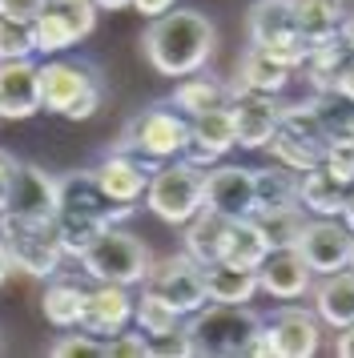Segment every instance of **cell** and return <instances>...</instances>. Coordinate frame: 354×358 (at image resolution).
Segmentation results:
<instances>
[{"label":"cell","mask_w":354,"mask_h":358,"mask_svg":"<svg viewBox=\"0 0 354 358\" xmlns=\"http://www.w3.org/2000/svg\"><path fill=\"white\" fill-rule=\"evenodd\" d=\"M169 101H174L185 117H197V113H209V109L225 105V101H229V85L218 81V77L206 73V69H197V73H190V77H177Z\"/></svg>","instance_id":"cell-27"},{"label":"cell","mask_w":354,"mask_h":358,"mask_svg":"<svg viewBox=\"0 0 354 358\" xmlns=\"http://www.w3.org/2000/svg\"><path fill=\"white\" fill-rule=\"evenodd\" d=\"M351 57V49L342 45V41H322V45H310V52H306L302 61V81L310 85V93L314 97H322V93H334V81H338V69H342V61Z\"/></svg>","instance_id":"cell-30"},{"label":"cell","mask_w":354,"mask_h":358,"mask_svg":"<svg viewBox=\"0 0 354 358\" xmlns=\"http://www.w3.org/2000/svg\"><path fill=\"white\" fill-rule=\"evenodd\" d=\"M229 117H234V137L241 149H266L278 133L282 105L278 97H262V93H229Z\"/></svg>","instance_id":"cell-21"},{"label":"cell","mask_w":354,"mask_h":358,"mask_svg":"<svg viewBox=\"0 0 354 358\" xmlns=\"http://www.w3.org/2000/svg\"><path fill=\"white\" fill-rule=\"evenodd\" d=\"M338 41L354 52V13H342V24H338Z\"/></svg>","instance_id":"cell-46"},{"label":"cell","mask_w":354,"mask_h":358,"mask_svg":"<svg viewBox=\"0 0 354 358\" xmlns=\"http://www.w3.org/2000/svg\"><path fill=\"white\" fill-rule=\"evenodd\" d=\"M13 173H16V157L0 149V213L8 206V189H13Z\"/></svg>","instance_id":"cell-42"},{"label":"cell","mask_w":354,"mask_h":358,"mask_svg":"<svg viewBox=\"0 0 354 358\" xmlns=\"http://www.w3.org/2000/svg\"><path fill=\"white\" fill-rule=\"evenodd\" d=\"M45 0H0V17H13V20H36Z\"/></svg>","instance_id":"cell-41"},{"label":"cell","mask_w":354,"mask_h":358,"mask_svg":"<svg viewBox=\"0 0 354 358\" xmlns=\"http://www.w3.org/2000/svg\"><path fill=\"white\" fill-rule=\"evenodd\" d=\"M57 210H61V178L48 173L45 165L16 162L4 213L29 217V222H57Z\"/></svg>","instance_id":"cell-13"},{"label":"cell","mask_w":354,"mask_h":358,"mask_svg":"<svg viewBox=\"0 0 354 358\" xmlns=\"http://www.w3.org/2000/svg\"><path fill=\"white\" fill-rule=\"evenodd\" d=\"M262 330V314L250 302H206L185 318V338L197 358H246V346Z\"/></svg>","instance_id":"cell-4"},{"label":"cell","mask_w":354,"mask_h":358,"mask_svg":"<svg viewBox=\"0 0 354 358\" xmlns=\"http://www.w3.org/2000/svg\"><path fill=\"white\" fill-rule=\"evenodd\" d=\"M177 0H133V8H137V13H141V17H161V13H169V8H174Z\"/></svg>","instance_id":"cell-45"},{"label":"cell","mask_w":354,"mask_h":358,"mask_svg":"<svg viewBox=\"0 0 354 358\" xmlns=\"http://www.w3.org/2000/svg\"><path fill=\"white\" fill-rule=\"evenodd\" d=\"M85 298H89V286H85L80 278L57 270V274L48 278L45 294H41V314H45L57 330H73V326H80Z\"/></svg>","instance_id":"cell-25"},{"label":"cell","mask_w":354,"mask_h":358,"mask_svg":"<svg viewBox=\"0 0 354 358\" xmlns=\"http://www.w3.org/2000/svg\"><path fill=\"white\" fill-rule=\"evenodd\" d=\"M322 165H326V173H330V178H338L346 189H351V185H354V141H330Z\"/></svg>","instance_id":"cell-40"},{"label":"cell","mask_w":354,"mask_h":358,"mask_svg":"<svg viewBox=\"0 0 354 358\" xmlns=\"http://www.w3.org/2000/svg\"><path fill=\"white\" fill-rule=\"evenodd\" d=\"M206 286H209V302H234V306H241V302H254L257 270L213 262V266H206Z\"/></svg>","instance_id":"cell-31"},{"label":"cell","mask_w":354,"mask_h":358,"mask_svg":"<svg viewBox=\"0 0 354 358\" xmlns=\"http://www.w3.org/2000/svg\"><path fill=\"white\" fill-rule=\"evenodd\" d=\"M201 206H206V169L185 157L161 162V169L145 185V210L165 226H185Z\"/></svg>","instance_id":"cell-7"},{"label":"cell","mask_w":354,"mask_h":358,"mask_svg":"<svg viewBox=\"0 0 354 358\" xmlns=\"http://www.w3.org/2000/svg\"><path fill=\"white\" fill-rule=\"evenodd\" d=\"M0 242L13 258V270L29 278H45V282L69 258L57 222H29V217H16V213H0Z\"/></svg>","instance_id":"cell-8"},{"label":"cell","mask_w":354,"mask_h":358,"mask_svg":"<svg viewBox=\"0 0 354 358\" xmlns=\"http://www.w3.org/2000/svg\"><path fill=\"white\" fill-rule=\"evenodd\" d=\"M133 286H113V282H93L80 314V330H89L97 338H113L133 322Z\"/></svg>","instance_id":"cell-18"},{"label":"cell","mask_w":354,"mask_h":358,"mask_svg":"<svg viewBox=\"0 0 354 358\" xmlns=\"http://www.w3.org/2000/svg\"><path fill=\"white\" fill-rule=\"evenodd\" d=\"M229 226H234V217H225L218 210H201L193 213L190 222H185V238H181V250L197 258L201 266H213V262H222L225 254V238H229Z\"/></svg>","instance_id":"cell-24"},{"label":"cell","mask_w":354,"mask_h":358,"mask_svg":"<svg viewBox=\"0 0 354 358\" xmlns=\"http://www.w3.org/2000/svg\"><path fill=\"white\" fill-rule=\"evenodd\" d=\"M346 266H351V270H354V242H351V262H346Z\"/></svg>","instance_id":"cell-51"},{"label":"cell","mask_w":354,"mask_h":358,"mask_svg":"<svg viewBox=\"0 0 354 358\" xmlns=\"http://www.w3.org/2000/svg\"><path fill=\"white\" fill-rule=\"evenodd\" d=\"M310 306L322 318L326 330H342L354 322V270L342 266L334 274H318L314 278V290H310Z\"/></svg>","instance_id":"cell-22"},{"label":"cell","mask_w":354,"mask_h":358,"mask_svg":"<svg viewBox=\"0 0 354 358\" xmlns=\"http://www.w3.org/2000/svg\"><path fill=\"white\" fill-rule=\"evenodd\" d=\"M262 330L270 338L274 358H314L322 350V334H326L314 306H298V302L278 306L274 318H262Z\"/></svg>","instance_id":"cell-12"},{"label":"cell","mask_w":354,"mask_h":358,"mask_svg":"<svg viewBox=\"0 0 354 358\" xmlns=\"http://www.w3.org/2000/svg\"><path fill=\"white\" fill-rule=\"evenodd\" d=\"M257 206L254 169L246 165H209L206 169V210H218L225 217H250Z\"/></svg>","instance_id":"cell-17"},{"label":"cell","mask_w":354,"mask_h":358,"mask_svg":"<svg viewBox=\"0 0 354 358\" xmlns=\"http://www.w3.org/2000/svg\"><path fill=\"white\" fill-rule=\"evenodd\" d=\"M20 57H36L32 24L29 20L0 17V61H20Z\"/></svg>","instance_id":"cell-37"},{"label":"cell","mask_w":354,"mask_h":358,"mask_svg":"<svg viewBox=\"0 0 354 358\" xmlns=\"http://www.w3.org/2000/svg\"><path fill=\"white\" fill-rule=\"evenodd\" d=\"M314 97V93H310ZM318 101V117H322V129L330 141H354V101L338 97V93H322Z\"/></svg>","instance_id":"cell-36"},{"label":"cell","mask_w":354,"mask_h":358,"mask_svg":"<svg viewBox=\"0 0 354 358\" xmlns=\"http://www.w3.org/2000/svg\"><path fill=\"white\" fill-rule=\"evenodd\" d=\"M334 93H338V97H346V101H354V52L342 61V69H338Z\"/></svg>","instance_id":"cell-43"},{"label":"cell","mask_w":354,"mask_h":358,"mask_svg":"<svg viewBox=\"0 0 354 358\" xmlns=\"http://www.w3.org/2000/svg\"><path fill=\"white\" fill-rule=\"evenodd\" d=\"M266 254H270V242H266V234L257 229V222L254 217H238V222L229 226L222 262H229V266H246V270H257Z\"/></svg>","instance_id":"cell-32"},{"label":"cell","mask_w":354,"mask_h":358,"mask_svg":"<svg viewBox=\"0 0 354 358\" xmlns=\"http://www.w3.org/2000/svg\"><path fill=\"white\" fill-rule=\"evenodd\" d=\"M41 113V65L32 57L0 61V117L29 121Z\"/></svg>","instance_id":"cell-20"},{"label":"cell","mask_w":354,"mask_h":358,"mask_svg":"<svg viewBox=\"0 0 354 358\" xmlns=\"http://www.w3.org/2000/svg\"><path fill=\"white\" fill-rule=\"evenodd\" d=\"M351 242L354 234L346 229L342 217H310L298 238V250L314 274H334L351 262Z\"/></svg>","instance_id":"cell-16"},{"label":"cell","mask_w":354,"mask_h":358,"mask_svg":"<svg viewBox=\"0 0 354 358\" xmlns=\"http://www.w3.org/2000/svg\"><path fill=\"white\" fill-rule=\"evenodd\" d=\"M298 206H302L310 217H342L346 185L338 178H330L326 165H314V169L298 173Z\"/></svg>","instance_id":"cell-26"},{"label":"cell","mask_w":354,"mask_h":358,"mask_svg":"<svg viewBox=\"0 0 354 358\" xmlns=\"http://www.w3.org/2000/svg\"><path fill=\"white\" fill-rule=\"evenodd\" d=\"M105 101V81L93 61L73 57H48L41 65V113L64 117V121H89Z\"/></svg>","instance_id":"cell-3"},{"label":"cell","mask_w":354,"mask_h":358,"mask_svg":"<svg viewBox=\"0 0 354 358\" xmlns=\"http://www.w3.org/2000/svg\"><path fill=\"white\" fill-rule=\"evenodd\" d=\"M229 149H238V137H234V117H229V101L218 105V109H209V113H197L190 117V141H185V162L201 165H218L229 153Z\"/></svg>","instance_id":"cell-19"},{"label":"cell","mask_w":354,"mask_h":358,"mask_svg":"<svg viewBox=\"0 0 354 358\" xmlns=\"http://www.w3.org/2000/svg\"><path fill=\"white\" fill-rule=\"evenodd\" d=\"M334 355L338 358H354V322L334 330Z\"/></svg>","instance_id":"cell-44"},{"label":"cell","mask_w":354,"mask_h":358,"mask_svg":"<svg viewBox=\"0 0 354 358\" xmlns=\"http://www.w3.org/2000/svg\"><path fill=\"white\" fill-rule=\"evenodd\" d=\"M314 270L306 266L298 245H270V254L257 266V290L270 294L274 302H298L314 290Z\"/></svg>","instance_id":"cell-14"},{"label":"cell","mask_w":354,"mask_h":358,"mask_svg":"<svg viewBox=\"0 0 354 358\" xmlns=\"http://www.w3.org/2000/svg\"><path fill=\"white\" fill-rule=\"evenodd\" d=\"M161 169V162L153 157H137V153H121V149H109L101 165H93L97 185L113 197V201H125V206H137L145 197V185L149 178Z\"/></svg>","instance_id":"cell-15"},{"label":"cell","mask_w":354,"mask_h":358,"mask_svg":"<svg viewBox=\"0 0 354 358\" xmlns=\"http://www.w3.org/2000/svg\"><path fill=\"white\" fill-rule=\"evenodd\" d=\"M137 206L113 201L101 185H97L93 169H77L61 178V210H57V229H61V245L69 258H80L85 245L109 226H121L133 217Z\"/></svg>","instance_id":"cell-2"},{"label":"cell","mask_w":354,"mask_h":358,"mask_svg":"<svg viewBox=\"0 0 354 358\" xmlns=\"http://www.w3.org/2000/svg\"><path fill=\"white\" fill-rule=\"evenodd\" d=\"M97 13H121V8H133V0H93Z\"/></svg>","instance_id":"cell-47"},{"label":"cell","mask_w":354,"mask_h":358,"mask_svg":"<svg viewBox=\"0 0 354 358\" xmlns=\"http://www.w3.org/2000/svg\"><path fill=\"white\" fill-rule=\"evenodd\" d=\"M246 33H250V45L270 52L274 61H282L294 73L302 69L306 52H310V41L298 29L294 0H254L246 17Z\"/></svg>","instance_id":"cell-9"},{"label":"cell","mask_w":354,"mask_h":358,"mask_svg":"<svg viewBox=\"0 0 354 358\" xmlns=\"http://www.w3.org/2000/svg\"><path fill=\"white\" fill-rule=\"evenodd\" d=\"M8 274H13V258H8V250H4V242H0V286L8 282Z\"/></svg>","instance_id":"cell-49"},{"label":"cell","mask_w":354,"mask_h":358,"mask_svg":"<svg viewBox=\"0 0 354 358\" xmlns=\"http://www.w3.org/2000/svg\"><path fill=\"white\" fill-rule=\"evenodd\" d=\"M213 49H218V29L197 8H177V13L169 8V13L149 20V29L141 36V52L149 69L157 77H174V81L206 69Z\"/></svg>","instance_id":"cell-1"},{"label":"cell","mask_w":354,"mask_h":358,"mask_svg":"<svg viewBox=\"0 0 354 358\" xmlns=\"http://www.w3.org/2000/svg\"><path fill=\"white\" fill-rule=\"evenodd\" d=\"M153 355V342L145 338L141 330H121V334H113L105 338V358H149Z\"/></svg>","instance_id":"cell-39"},{"label":"cell","mask_w":354,"mask_h":358,"mask_svg":"<svg viewBox=\"0 0 354 358\" xmlns=\"http://www.w3.org/2000/svg\"><path fill=\"white\" fill-rule=\"evenodd\" d=\"M133 322H137V330H141L149 342H157V338H165V334L185 330V314H181L177 306H169L157 290L141 286V294H137V306H133Z\"/></svg>","instance_id":"cell-29"},{"label":"cell","mask_w":354,"mask_h":358,"mask_svg":"<svg viewBox=\"0 0 354 358\" xmlns=\"http://www.w3.org/2000/svg\"><path fill=\"white\" fill-rule=\"evenodd\" d=\"M48 355L52 358H105V338H97V334H89V330H80V326H73L69 334H61L57 342H48Z\"/></svg>","instance_id":"cell-38"},{"label":"cell","mask_w":354,"mask_h":358,"mask_svg":"<svg viewBox=\"0 0 354 358\" xmlns=\"http://www.w3.org/2000/svg\"><path fill=\"white\" fill-rule=\"evenodd\" d=\"M294 13H298V29L310 45H322V41L338 36V24H342V4L338 0H294Z\"/></svg>","instance_id":"cell-34"},{"label":"cell","mask_w":354,"mask_h":358,"mask_svg":"<svg viewBox=\"0 0 354 358\" xmlns=\"http://www.w3.org/2000/svg\"><path fill=\"white\" fill-rule=\"evenodd\" d=\"M0 121H4V117H0Z\"/></svg>","instance_id":"cell-52"},{"label":"cell","mask_w":354,"mask_h":358,"mask_svg":"<svg viewBox=\"0 0 354 358\" xmlns=\"http://www.w3.org/2000/svg\"><path fill=\"white\" fill-rule=\"evenodd\" d=\"M294 81V69H286L282 61H274L270 52H262L257 45L241 52L238 77L229 81V93H262V97H282L286 85Z\"/></svg>","instance_id":"cell-23"},{"label":"cell","mask_w":354,"mask_h":358,"mask_svg":"<svg viewBox=\"0 0 354 358\" xmlns=\"http://www.w3.org/2000/svg\"><path fill=\"white\" fill-rule=\"evenodd\" d=\"M141 286L157 290L169 306H177L185 318L197 314V310L209 302V286H206V266L197 258H190L185 250L181 254H169V258L153 262V270L145 278Z\"/></svg>","instance_id":"cell-11"},{"label":"cell","mask_w":354,"mask_h":358,"mask_svg":"<svg viewBox=\"0 0 354 358\" xmlns=\"http://www.w3.org/2000/svg\"><path fill=\"white\" fill-rule=\"evenodd\" d=\"M254 189H257L254 213L274 210V206H294V201H298V173L274 162V165H266V169H254ZM254 213H250V217H254Z\"/></svg>","instance_id":"cell-33"},{"label":"cell","mask_w":354,"mask_h":358,"mask_svg":"<svg viewBox=\"0 0 354 358\" xmlns=\"http://www.w3.org/2000/svg\"><path fill=\"white\" fill-rule=\"evenodd\" d=\"M342 4V13H354V0H338Z\"/></svg>","instance_id":"cell-50"},{"label":"cell","mask_w":354,"mask_h":358,"mask_svg":"<svg viewBox=\"0 0 354 358\" xmlns=\"http://www.w3.org/2000/svg\"><path fill=\"white\" fill-rule=\"evenodd\" d=\"M80 274L89 278V282H113V286H141L149 270H153V254H149V245L137 238V234H129L121 226H109L105 234H97L93 242L85 245V254H80Z\"/></svg>","instance_id":"cell-5"},{"label":"cell","mask_w":354,"mask_h":358,"mask_svg":"<svg viewBox=\"0 0 354 358\" xmlns=\"http://www.w3.org/2000/svg\"><path fill=\"white\" fill-rule=\"evenodd\" d=\"M185 141H190V117L181 113L174 101H157V105L129 117L113 149L153 157V162H174V157L185 153Z\"/></svg>","instance_id":"cell-6"},{"label":"cell","mask_w":354,"mask_h":358,"mask_svg":"<svg viewBox=\"0 0 354 358\" xmlns=\"http://www.w3.org/2000/svg\"><path fill=\"white\" fill-rule=\"evenodd\" d=\"M254 222H257V229L266 234L270 245H298L306 222H310V213L294 201V206H274V210L254 213Z\"/></svg>","instance_id":"cell-35"},{"label":"cell","mask_w":354,"mask_h":358,"mask_svg":"<svg viewBox=\"0 0 354 358\" xmlns=\"http://www.w3.org/2000/svg\"><path fill=\"white\" fill-rule=\"evenodd\" d=\"M270 157L278 165H286V169H294V173H306V169H314V165H322V157H326V145L322 141H314V137H306L302 129H294V125H282L278 121V133L270 137Z\"/></svg>","instance_id":"cell-28"},{"label":"cell","mask_w":354,"mask_h":358,"mask_svg":"<svg viewBox=\"0 0 354 358\" xmlns=\"http://www.w3.org/2000/svg\"><path fill=\"white\" fill-rule=\"evenodd\" d=\"M97 29V4L93 0H45L32 20V41L41 57H57L80 45Z\"/></svg>","instance_id":"cell-10"},{"label":"cell","mask_w":354,"mask_h":358,"mask_svg":"<svg viewBox=\"0 0 354 358\" xmlns=\"http://www.w3.org/2000/svg\"><path fill=\"white\" fill-rule=\"evenodd\" d=\"M342 222H346V229L354 234V185L346 189V206H342Z\"/></svg>","instance_id":"cell-48"}]
</instances>
